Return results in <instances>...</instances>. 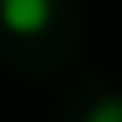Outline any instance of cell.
I'll return each mask as SVG.
<instances>
[{"label":"cell","instance_id":"obj_2","mask_svg":"<svg viewBox=\"0 0 122 122\" xmlns=\"http://www.w3.org/2000/svg\"><path fill=\"white\" fill-rule=\"evenodd\" d=\"M83 122H122V98H103V103H93V112Z\"/></svg>","mask_w":122,"mask_h":122},{"label":"cell","instance_id":"obj_1","mask_svg":"<svg viewBox=\"0 0 122 122\" xmlns=\"http://www.w3.org/2000/svg\"><path fill=\"white\" fill-rule=\"evenodd\" d=\"M54 15V0H0V25L10 34H39Z\"/></svg>","mask_w":122,"mask_h":122}]
</instances>
